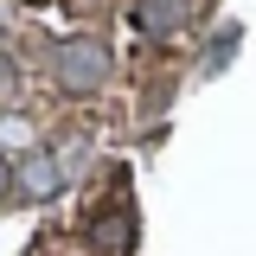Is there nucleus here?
<instances>
[{
    "instance_id": "1",
    "label": "nucleus",
    "mask_w": 256,
    "mask_h": 256,
    "mask_svg": "<svg viewBox=\"0 0 256 256\" xmlns=\"http://www.w3.org/2000/svg\"><path fill=\"white\" fill-rule=\"evenodd\" d=\"M52 77L64 90H102L109 84V45L102 38H64L52 52Z\"/></svg>"
},
{
    "instance_id": "2",
    "label": "nucleus",
    "mask_w": 256,
    "mask_h": 256,
    "mask_svg": "<svg viewBox=\"0 0 256 256\" xmlns=\"http://www.w3.org/2000/svg\"><path fill=\"white\" fill-rule=\"evenodd\" d=\"M13 186L26 192V198H52V192L64 186V166L52 154H26L20 166H13Z\"/></svg>"
},
{
    "instance_id": "3",
    "label": "nucleus",
    "mask_w": 256,
    "mask_h": 256,
    "mask_svg": "<svg viewBox=\"0 0 256 256\" xmlns=\"http://www.w3.org/2000/svg\"><path fill=\"white\" fill-rule=\"evenodd\" d=\"M134 26L154 32V38L180 32V26H186V0H134Z\"/></svg>"
},
{
    "instance_id": "4",
    "label": "nucleus",
    "mask_w": 256,
    "mask_h": 256,
    "mask_svg": "<svg viewBox=\"0 0 256 256\" xmlns=\"http://www.w3.org/2000/svg\"><path fill=\"white\" fill-rule=\"evenodd\" d=\"M122 237H128L122 218H96V256H116V250H122Z\"/></svg>"
},
{
    "instance_id": "5",
    "label": "nucleus",
    "mask_w": 256,
    "mask_h": 256,
    "mask_svg": "<svg viewBox=\"0 0 256 256\" xmlns=\"http://www.w3.org/2000/svg\"><path fill=\"white\" fill-rule=\"evenodd\" d=\"M13 90H20V70H13V58H6V52H0V109L13 102Z\"/></svg>"
},
{
    "instance_id": "6",
    "label": "nucleus",
    "mask_w": 256,
    "mask_h": 256,
    "mask_svg": "<svg viewBox=\"0 0 256 256\" xmlns=\"http://www.w3.org/2000/svg\"><path fill=\"white\" fill-rule=\"evenodd\" d=\"M6 180H13V166H6V160H0V186H6Z\"/></svg>"
}]
</instances>
